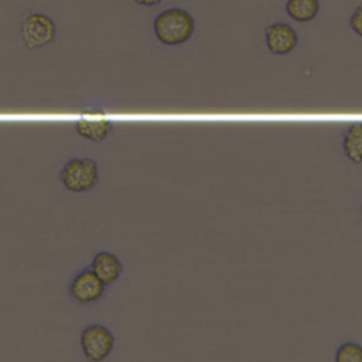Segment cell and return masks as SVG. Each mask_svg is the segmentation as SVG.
<instances>
[{
	"mask_svg": "<svg viewBox=\"0 0 362 362\" xmlns=\"http://www.w3.org/2000/svg\"><path fill=\"white\" fill-rule=\"evenodd\" d=\"M153 31L157 41L163 45L178 47L192 38L195 33V20L184 8H168L154 18Z\"/></svg>",
	"mask_w": 362,
	"mask_h": 362,
	"instance_id": "obj_1",
	"label": "cell"
},
{
	"mask_svg": "<svg viewBox=\"0 0 362 362\" xmlns=\"http://www.w3.org/2000/svg\"><path fill=\"white\" fill-rule=\"evenodd\" d=\"M59 178L62 185L71 192H86L92 189L99 180L98 164L89 157L69 158L61 168Z\"/></svg>",
	"mask_w": 362,
	"mask_h": 362,
	"instance_id": "obj_2",
	"label": "cell"
},
{
	"mask_svg": "<svg viewBox=\"0 0 362 362\" xmlns=\"http://www.w3.org/2000/svg\"><path fill=\"white\" fill-rule=\"evenodd\" d=\"M57 35L54 20L44 13H27L20 21V37L28 49L49 45Z\"/></svg>",
	"mask_w": 362,
	"mask_h": 362,
	"instance_id": "obj_3",
	"label": "cell"
},
{
	"mask_svg": "<svg viewBox=\"0 0 362 362\" xmlns=\"http://www.w3.org/2000/svg\"><path fill=\"white\" fill-rule=\"evenodd\" d=\"M81 346L89 361H103L115 346V337L105 325L90 324L81 332Z\"/></svg>",
	"mask_w": 362,
	"mask_h": 362,
	"instance_id": "obj_4",
	"label": "cell"
},
{
	"mask_svg": "<svg viewBox=\"0 0 362 362\" xmlns=\"http://www.w3.org/2000/svg\"><path fill=\"white\" fill-rule=\"evenodd\" d=\"M113 130V122L98 107L86 109L75 122V132L88 140L103 141Z\"/></svg>",
	"mask_w": 362,
	"mask_h": 362,
	"instance_id": "obj_5",
	"label": "cell"
},
{
	"mask_svg": "<svg viewBox=\"0 0 362 362\" xmlns=\"http://www.w3.org/2000/svg\"><path fill=\"white\" fill-rule=\"evenodd\" d=\"M105 286L92 269H83L72 279L69 296L78 304H92L103 296Z\"/></svg>",
	"mask_w": 362,
	"mask_h": 362,
	"instance_id": "obj_6",
	"label": "cell"
},
{
	"mask_svg": "<svg viewBox=\"0 0 362 362\" xmlns=\"http://www.w3.org/2000/svg\"><path fill=\"white\" fill-rule=\"evenodd\" d=\"M264 41L267 49L277 57H284L293 52L298 44L296 30L286 23H273L264 30Z\"/></svg>",
	"mask_w": 362,
	"mask_h": 362,
	"instance_id": "obj_7",
	"label": "cell"
},
{
	"mask_svg": "<svg viewBox=\"0 0 362 362\" xmlns=\"http://www.w3.org/2000/svg\"><path fill=\"white\" fill-rule=\"evenodd\" d=\"M90 269L106 286H109L120 277L123 272V264L116 255L102 250L93 256Z\"/></svg>",
	"mask_w": 362,
	"mask_h": 362,
	"instance_id": "obj_8",
	"label": "cell"
},
{
	"mask_svg": "<svg viewBox=\"0 0 362 362\" xmlns=\"http://www.w3.org/2000/svg\"><path fill=\"white\" fill-rule=\"evenodd\" d=\"M342 151L351 163H362V122L346 127L342 136Z\"/></svg>",
	"mask_w": 362,
	"mask_h": 362,
	"instance_id": "obj_9",
	"label": "cell"
},
{
	"mask_svg": "<svg viewBox=\"0 0 362 362\" xmlns=\"http://www.w3.org/2000/svg\"><path fill=\"white\" fill-rule=\"evenodd\" d=\"M286 13L296 23H310L320 13V0H287Z\"/></svg>",
	"mask_w": 362,
	"mask_h": 362,
	"instance_id": "obj_10",
	"label": "cell"
},
{
	"mask_svg": "<svg viewBox=\"0 0 362 362\" xmlns=\"http://www.w3.org/2000/svg\"><path fill=\"white\" fill-rule=\"evenodd\" d=\"M337 362H362V345L354 341H346L338 346L335 352Z\"/></svg>",
	"mask_w": 362,
	"mask_h": 362,
	"instance_id": "obj_11",
	"label": "cell"
},
{
	"mask_svg": "<svg viewBox=\"0 0 362 362\" xmlns=\"http://www.w3.org/2000/svg\"><path fill=\"white\" fill-rule=\"evenodd\" d=\"M349 27L351 30L362 38V6L356 7L349 18Z\"/></svg>",
	"mask_w": 362,
	"mask_h": 362,
	"instance_id": "obj_12",
	"label": "cell"
},
{
	"mask_svg": "<svg viewBox=\"0 0 362 362\" xmlns=\"http://www.w3.org/2000/svg\"><path fill=\"white\" fill-rule=\"evenodd\" d=\"M136 4L141 6V7H156L158 6L163 0H133Z\"/></svg>",
	"mask_w": 362,
	"mask_h": 362,
	"instance_id": "obj_13",
	"label": "cell"
}]
</instances>
